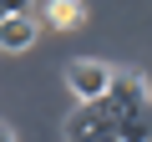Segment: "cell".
<instances>
[{
	"label": "cell",
	"mask_w": 152,
	"mask_h": 142,
	"mask_svg": "<svg viewBox=\"0 0 152 142\" xmlns=\"http://www.w3.org/2000/svg\"><path fill=\"white\" fill-rule=\"evenodd\" d=\"M36 31H41L36 10H31V5H10V15L0 20V51H26V46H36Z\"/></svg>",
	"instance_id": "277c9868"
},
{
	"label": "cell",
	"mask_w": 152,
	"mask_h": 142,
	"mask_svg": "<svg viewBox=\"0 0 152 142\" xmlns=\"http://www.w3.org/2000/svg\"><path fill=\"white\" fill-rule=\"evenodd\" d=\"M102 112L112 122H127V117H147V81L137 76V71H122V76H112L107 97H102Z\"/></svg>",
	"instance_id": "6da1fadb"
},
{
	"label": "cell",
	"mask_w": 152,
	"mask_h": 142,
	"mask_svg": "<svg viewBox=\"0 0 152 142\" xmlns=\"http://www.w3.org/2000/svg\"><path fill=\"white\" fill-rule=\"evenodd\" d=\"M66 142H117V122L102 112V102L76 107L66 117Z\"/></svg>",
	"instance_id": "3957f363"
},
{
	"label": "cell",
	"mask_w": 152,
	"mask_h": 142,
	"mask_svg": "<svg viewBox=\"0 0 152 142\" xmlns=\"http://www.w3.org/2000/svg\"><path fill=\"white\" fill-rule=\"evenodd\" d=\"M0 142H15V132H10V127H5V122H0Z\"/></svg>",
	"instance_id": "8992f818"
},
{
	"label": "cell",
	"mask_w": 152,
	"mask_h": 142,
	"mask_svg": "<svg viewBox=\"0 0 152 142\" xmlns=\"http://www.w3.org/2000/svg\"><path fill=\"white\" fill-rule=\"evenodd\" d=\"M112 76H117V71H112L107 61H71V66H66V86L76 91V102H81V107L102 102L107 86H112Z\"/></svg>",
	"instance_id": "7a4b0ae2"
},
{
	"label": "cell",
	"mask_w": 152,
	"mask_h": 142,
	"mask_svg": "<svg viewBox=\"0 0 152 142\" xmlns=\"http://www.w3.org/2000/svg\"><path fill=\"white\" fill-rule=\"evenodd\" d=\"M5 15H10V5H0V20H5Z\"/></svg>",
	"instance_id": "52a82bcc"
},
{
	"label": "cell",
	"mask_w": 152,
	"mask_h": 142,
	"mask_svg": "<svg viewBox=\"0 0 152 142\" xmlns=\"http://www.w3.org/2000/svg\"><path fill=\"white\" fill-rule=\"evenodd\" d=\"M81 5H76V0H51V5H46V20L56 26V31H71V26H81Z\"/></svg>",
	"instance_id": "5b68a950"
}]
</instances>
